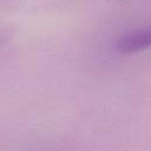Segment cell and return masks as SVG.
Wrapping results in <instances>:
<instances>
[{
  "label": "cell",
  "mask_w": 151,
  "mask_h": 151,
  "mask_svg": "<svg viewBox=\"0 0 151 151\" xmlns=\"http://www.w3.org/2000/svg\"><path fill=\"white\" fill-rule=\"evenodd\" d=\"M149 47H151V27L131 31L122 35L116 44L117 51L123 54L136 53Z\"/></svg>",
  "instance_id": "1"
},
{
  "label": "cell",
  "mask_w": 151,
  "mask_h": 151,
  "mask_svg": "<svg viewBox=\"0 0 151 151\" xmlns=\"http://www.w3.org/2000/svg\"><path fill=\"white\" fill-rule=\"evenodd\" d=\"M6 41V37L4 34H0V47L4 45V42Z\"/></svg>",
  "instance_id": "2"
}]
</instances>
